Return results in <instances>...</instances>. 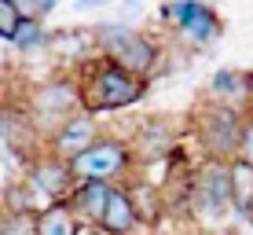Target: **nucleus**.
I'll return each mask as SVG.
<instances>
[{
	"label": "nucleus",
	"mask_w": 253,
	"mask_h": 235,
	"mask_svg": "<svg viewBox=\"0 0 253 235\" xmlns=\"http://www.w3.org/2000/svg\"><path fill=\"white\" fill-rule=\"evenodd\" d=\"M81 110L84 114H107V110H125L147 95V81H136L132 74H125L110 59H84L81 63Z\"/></svg>",
	"instance_id": "nucleus-1"
},
{
	"label": "nucleus",
	"mask_w": 253,
	"mask_h": 235,
	"mask_svg": "<svg viewBox=\"0 0 253 235\" xmlns=\"http://www.w3.org/2000/svg\"><path fill=\"white\" fill-rule=\"evenodd\" d=\"M92 45L103 59H110V63L121 66L125 74H132L136 81H151L154 66H158V45H154L147 33L132 30V26L121 22V19H110V22L95 26Z\"/></svg>",
	"instance_id": "nucleus-2"
},
{
	"label": "nucleus",
	"mask_w": 253,
	"mask_h": 235,
	"mask_svg": "<svg viewBox=\"0 0 253 235\" xmlns=\"http://www.w3.org/2000/svg\"><path fill=\"white\" fill-rule=\"evenodd\" d=\"M242 129H246V114L224 107V103L206 99L195 110V136L206 151V162H220V165L235 162L242 143Z\"/></svg>",
	"instance_id": "nucleus-3"
},
{
	"label": "nucleus",
	"mask_w": 253,
	"mask_h": 235,
	"mask_svg": "<svg viewBox=\"0 0 253 235\" xmlns=\"http://www.w3.org/2000/svg\"><path fill=\"white\" fill-rule=\"evenodd\" d=\"M30 121L37 129L41 143H48L70 118L81 110V89H77V77H51V81L37 85L26 99Z\"/></svg>",
	"instance_id": "nucleus-4"
},
{
	"label": "nucleus",
	"mask_w": 253,
	"mask_h": 235,
	"mask_svg": "<svg viewBox=\"0 0 253 235\" xmlns=\"http://www.w3.org/2000/svg\"><path fill=\"white\" fill-rule=\"evenodd\" d=\"M66 165L74 173V180H107V184H118V177H125L132 169V151L118 136H99L88 151H81Z\"/></svg>",
	"instance_id": "nucleus-5"
},
{
	"label": "nucleus",
	"mask_w": 253,
	"mask_h": 235,
	"mask_svg": "<svg viewBox=\"0 0 253 235\" xmlns=\"http://www.w3.org/2000/svg\"><path fill=\"white\" fill-rule=\"evenodd\" d=\"M191 210L202 221H224L231 213V173L220 162H206L191 177Z\"/></svg>",
	"instance_id": "nucleus-6"
},
{
	"label": "nucleus",
	"mask_w": 253,
	"mask_h": 235,
	"mask_svg": "<svg viewBox=\"0 0 253 235\" xmlns=\"http://www.w3.org/2000/svg\"><path fill=\"white\" fill-rule=\"evenodd\" d=\"M26 184L33 188L37 198H44V206H48V202H66L77 180H74V173H70V165L63 158H55L51 151H41L30 162V169H26Z\"/></svg>",
	"instance_id": "nucleus-7"
},
{
	"label": "nucleus",
	"mask_w": 253,
	"mask_h": 235,
	"mask_svg": "<svg viewBox=\"0 0 253 235\" xmlns=\"http://www.w3.org/2000/svg\"><path fill=\"white\" fill-rule=\"evenodd\" d=\"M0 140L11 154H19V158L33 162L41 154V136L37 129H33L30 121V110H26V103H0Z\"/></svg>",
	"instance_id": "nucleus-8"
},
{
	"label": "nucleus",
	"mask_w": 253,
	"mask_h": 235,
	"mask_svg": "<svg viewBox=\"0 0 253 235\" xmlns=\"http://www.w3.org/2000/svg\"><path fill=\"white\" fill-rule=\"evenodd\" d=\"M99 136H103V133H99V121H95L92 114H84V110H77V114L48 140V151L55 154V158L70 162V158H77L81 151H88Z\"/></svg>",
	"instance_id": "nucleus-9"
},
{
	"label": "nucleus",
	"mask_w": 253,
	"mask_h": 235,
	"mask_svg": "<svg viewBox=\"0 0 253 235\" xmlns=\"http://www.w3.org/2000/svg\"><path fill=\"white\" fill-rule=\"evenodd\" d=\"M172 143H176V129H172V121L162 118V114L147 118L143 125L136 129V140L128 143V151H132V165H136V162L165 158V154L172 151Z\"/></svg>",
	"instance_id": "nucleus-10"
},
{
	"label": "nucleus",
	"mask_w": 253,
	"mask_h": 235,
	"mask_svg": "<svg viewBox=\"0 0 253 235\" xmlns=\"http://www.w3.org/2000/svg\"><path fill=\"white\" fill-rule=\"evenodd\" d=\"M209 99L224 103L231 110H246L253 103V70H239V66H220L209 77Z\"/></svg>",
	"instance_id": "nucleus-11"
},
{
	"label": "nucleus",
	"mask_w": 253,
	"mask_h": 235,
	"mask_svg": "<svg viewBox=\"0 0 253 235\" xmlns=\"http://www.w3.org/2000/svg\"><path fill=\"white\" fill-rule=\"evenodd\" d=\"M110 188H114V184H107V180H77L74 191H70V198H66V206L74 210L77 224H92V228L99 224Z\"/></svg>",
	"instance_id": "nucleus-12"
},
{
	"label": "nucleus",
	"mask_w": 253,
	"mask_h": 235,
	"mask_svg": "<svg viewBox=\"0 0 253 235\" xmlns=\"http://www.w3.org/2000/svg\"><path fill=\"white\" fill-rule=\"evenodd\" d=\"M220 33H224V22H220V15L213 11V4H198L195 0V11H191L187 22L176 30V37L184 41L187 48H209Z\"/></svg>",
	"instance_id": "nucleus-13"
},
{
	"label": "nucleus",
	"mask_w": 253,
	"mask_h": 235,
	"mask_svg": "<svg viewBox=\"0 0 253 235\" xmlns=\"http://www.w3.org/2000/svg\"><path fill=\"white\" fill-rule=\"evenodd\" d=\"M136 213H132V202H128V195L121 191V184L110 188V195H107V206H103V217H99V228L103 235H128L136 228Z\"/></svg>",
	"instance_id": "nucleus-14"
},
{
	"label": "nucleus",
	"mask_w": 253,
	"mask_h": 235,
	"mask_svg": "<svg viewBox=\"0 0 253 235\" xmlns=\"http://www.w3.org/2000/svg\"><path fill=\"white\" fill-rule=\"evenodd\" d=\"M33 232L37 235H81V224H77V217L66 202H48L33 213Z\"/></svg>",
	"instance_id": "nucleus-15"
},
{
	"label": "nucleus",
	"mask_w": 253,
	"mask_h": 235,
	"mask_svg": "<svg viewBox=\"0 0 253 235\" xmlns=\"http://www.w3.org/2000/svg\"><path fill=\"white\" fill-rule=\"evenodd\" d=\"M121 191L128 195V202H132V213H136V221H139V224H154V221L162 217L165 198H162V191L154 188V184L139 180V184H125Z\"/></svg>",
	"instance_id": "nucleus-16"
},
{
	"label": "nucleus",
	"mask_w": 253,
	"mask_h": 235,
	"mask_svg": "<svg viewBox=\"0 0 253 235\" xmlns=\"http://www.w3.org/2000/svg\"><path fill=\"white\" fill-rule=\"evenodd\" d=\"M231 173V213L253 217V165L250 162H228Z\"/></svg>",
	"instance_id": "nucleus-17"
},
{
	"label": "nucleus",
	"mask_w": 253,
	"mask_h": 235,
	"mask_svg": "<svg viewBox=\"0 0 253 235\" xmlns=\"http://www.w3.org/2000/svg\"><path fill=\"white\" fill-rule=\"evenodd\" d=\"M44 48H51V55H59V59H77V63H84V51L88 48H95L92 45V37H81L77 30H51L48 33V45Z\"/></svg>",
	"instance_id": "nucleus-18"
},
{
	"label": "nucleus",
	"mask_w": 253,
	"mask_h": 235,
	"mask_svg": "<svg viewBox=\"0 0 253 235\" xmlns=\"http://www.w3.org/2000/svg\"><path fill=\"white\" fill-rule=\"evenodd\" d=\"M44 45H48L44 22H41V19H22L19 30H15V37H11V48H19L22 55H26V51H37V48H44Z\"/></svg>",
	"instance_id": "nucleus-19"
},
{
	"label": "nucleus",
	"mask_w": 253,
	"mask_h": 235,
	"mask_svg": "<svg viewBox=\"0 0 253 235\" xmlns=\"http://www.w3.org/2000/svg\"><path fill=\"white\" fill-rule=\"evenodd\" d=\"M0 235H37L33 232V213H4L0 217Z\"/></svg>",
	"instance_id": "nucleus-20"
},
{
	"label": "nucleus",
	"mask_w": 253,
	"mask_h": 235,
	"mask_svg": "<svg viewBox=\"0 0 253 235\" xmlns=\"http://www.w3.org/2000/svg\"><path fill=\"white\" fill-rule=\"evenodd\" d=\"M19 22H22L19 7H15L11 0H0V41H7V45H11V37H15V30H19Z\"/></svg>",
	"instance_id": "nucleus-21"
},
{
	"label": "nucleus",
	"mask_w": 253,
	"mask_h": 235,
	"mask_svg": "<svg viewBox=\"0 0 253 235\" xmlns=\"http://www.w3.org/2000/svg\"><path fill=\"white\" fill-rule=\"evenodd\" d=\"M235 158L253 165V118L246 121V129H242V143H239V154H235Z\"/></svg>",
	"instance_id": "nucleus-22"
},
{
	"label": "nucleus",
	"mask_w": 253,
	"mask_h": 235,
	"mask_svg": "<svg viewBox=\"0 0 253 235\" xmlns=\"http://www.w3.org/2000/svg\"><path fill=\"white\" fill-rule=\"evenodd\" d=\"M110 7V0H74V11L77 15H88V11H103Z\"/></svg>",
	"instance_id": "nucleus-23"
},
{
	"label": "nucleus",
	"mask_w": 253,
	"mask_h": 235,
	"mask_svg": "<svg viewBox=\"0 0 253 235\" xmlns=\"http://www.w3.org/2000/svg\"><path fill=\"white\" fill-rule=\"evenodd\" d=\"M15 7H19L22 19H37V0H11Z\"/></svg>",
	"instance_id": "nucleus-24"
},
{
	"label": "nucleus",
	"mask_w": 253,
	"mask_h": 235,
	"mask_svg": "<svg viewBox=\"0 0 253 235\" xmlns=\"http://www.w3.org/2000/svg\"><path fill=\"white\" fill-rule=\"evenodd\" d=\"M59 4H63V0H37V19H41V22H44V19H48V15H51V11H55V7H59Z\"/></svg>",
	"instance_id": "nucleus-25"
},
{
	"label": "nucleus",
	"mask_w": 253,
	"mask_h": 235,
	"mask_svg": "<svg viewBox=\"0 0 253 235\" xmlns=\"http://www.w3.org/2000/svg\"><path fill=\"white\" fill-rule=\"evenodd\" d=\"M121 4H125V7H139V11H143V0H121Z\"/></svg>",
	"instance_id": "nucleus-26"
},
{
	"label": "nucleus",
	"mask_w": 253,
	"mask_h": 235,
	"mask_svg": "<svg viewBox=\"0 0 253 235\" xmlns=\"http://www.w3.org/2000/svg\"><path fill=\"white\" fill-rule=\"evenodd\" d=\"M198 4H209V0H198Z\"/></svg>",
	"instance_id": "nucleus-27"
}]
</instances>
